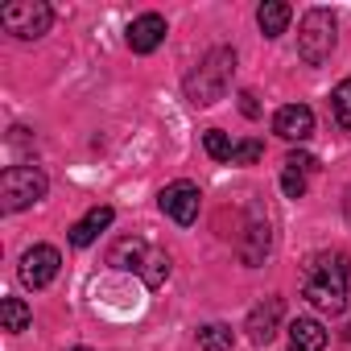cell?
I'll return each mask as SVG.
<instances>
[{"mask_svg":"<svg viewBox=\"0 0 351 351\" xmlns=\"http://www.w3.org/2000/svg\"><path fill=\"white\" fill-rule=\"evenodd\" d=\"M347 281H351V265L343 252H318L310 256L306 273H302V298L310 306H318L322 314H343L347 310Z\"/></svg>","mask_w":351,"mask_h":351,"instance_id":"1","label":"cell"},{"mask_svg":"<svg viewBox=\"0 0 351 351\" xmlns=\"http://www.w3.org/2000/svg\"><path fill=\"white\" fill-rule=\"evenodd\" d=\"M232 75H236V50H228V46L207 50L203 62L186 75V99H191L195 108L219 104V99L228 95V87H232Z\"/></svg>","mask_w":351,"mask_h":351,"instance_id":"2","label":"cell"},{"mask_svg":"<svg viewBox=\"0 0 351 351\" xmlns=\"http://www.w3.org/2000/svg\"><path fill=\"white\" fill-rule=\"evenodd\" d=\"M46 173L38 165H9L5 169V178H0V207H5L9 215L13 211H25L34 203L46 199Z\"/></svg>","mask_w":351,"mask_h":351,"instance_id":"3","label":"cell"},{"mask_svg":"<svg viewBox=\"0 0 351 351\" xmlns=\"http://www.w3.org/2000/svg\"><path fill=\"white\" fill-rule=\"evenodd\" d=\"M335 50V17L330 9H310L298 29V58L306 66H322Z\"/></svg>","mask_w":351,"mask_h":351,"instance_id":"4","label":"cell"},{"mask_svg":"<svg viewBox=\"0 0 351 351\" xmlns=\"http://www.w3.org/2000/svg\"><path fill=\"white\" fill-rule=\"evenodd\" d=\"M50 21H54V13H50L46 0H13V5L0 9V25H5L13 38H25V42L42 38L50 29Z\"/></svg>","mask_w":351,"mask_h":351,"instance_id":"5","label":"cell"},{"mask_svg":"<svg viewBox=\"0 0 351 351\" xmlns=\"http://www.w3.org/2000/svg\"><path fill=\"white\" fill-rule=\"evenodd\" d=\"M58 269H62L58 248H54V244H34V248L21 256L17 277H21V285H29V289H46V285L58 277Z\"/></svg>","mask_w":351,"mask_h":351,"instance_id":"6","label":"cell"},{"mask_svg":"<svg viewBox=\"0 0 351 351\" xmlns=\"http://www.w3.org/2000/svg\"><path fill=\"white\" fill-rule=\"evenodd\" d=\"M161 211L173 219V223H182V228H191L195 219H199V203H203V195H199V186L195 182H169L165 191H161Z\"/></svg>","mask_w":351,"mask_h":351,"instance_id":"7","label":"cell"},{"mask_svg":"<svg viewBox=\"0 0 351 351\" xmlns=\"http://www.w3.org/2000/svg\"><path fill=\"white\" fill-rule=\"evenodd\" d=\"M165 17L161 13H141L132 25H128V46H132V54H153L161 42H165Z\"/></svg>","mask_w":351,"mask_h":351,"instance_id":"8","label":"cell"},{"mask_svg":"<svg viewBox=\"0 0 351 351\" xmlns=\"http://www.w3.org/2000/svg\"><path fill=\"white\" fill-rule=\"evenodd\" d=\"M273 132L285 136V141H310V132H314V112H310L306 104H285V108H277V116H273Z\"/></svg>","mask_w":351,"mask_h":351,"instance_id":"9","label":"cell"},{"mask_svg":"<svg viewBox=\"0 0 351 351\" xmlns=\"http://www.w3.org/2000/svg\"><path fill=\"white\" fill-rule=\"evenodd\" d=\"M281 314H285V302L281 298H265L252 314H248V339L252 343H269L273 335H277V326H281Z\"/></svg>","mask_w":351,"mask_h":351,"instance_id":"10","label":"cell"},{"mask_svg":"<svg viewBox=\"0 0 351 351\" xmlns=\"http://www.w3.org/2000/svg\"><path fill=\"white\" fill-rule=\"evenodd\" d=\"M269 248H273V232H269V219L252 215V223H248V236H244V244H240V261H244L248 269H256V265H265Z\"/></svg>","mask_w":351,"mask_h":351,"instance_id":"11","label":"cell"},{"mask_svg":"<svg viewBox=\"0 0 351 351\" xmlns=\"http://www.w3.org/2000/svg\"><path fill=\"white\" fill-rule=\"evenodd\" d=\"M326 347V326L318 318H293L289 322V351H322Z\"/></svg>","mask_w":351,"mask_h":351,"instance_id":"12","label":"cell"},{"mask_svg":"<svg viewBox=\"0 0 351 351\" xmlns=\"http://www.w3.org/2000/svg\"><path fill=\"white\" fill-rule=\"evenodd\" d=\"M104 228H112V207H91V211L71 228V244H75V248H87Z\"/></svg>","mask_w":351,"mask_h":351,"instance_id":"13","label":"cell"},{"mask_svg":"<svg viewBox=\"0 0 351 351\" xmlns=\"http://www.w3.org/2000/svg\"><path fill=\"white\" fill-rule=\"evenodd\" d=\"M145 256H149V244H145V240H136V236H124V240H116V244H112L108 265H112V269H136V273H141Z\"/></svg>","mask_w":351,"mask_h":351,"instance_id":"14","label":"cell"},{"mask_svg":"<svg viewBox=\"0 0 351 351\" xmlns=\"http://www.w3.org/2000/svg\"><path fill=\"white\" fill-rule=\"evenodd\" d=\"M289 5L285 0H265V5L256 9V25H261V34L265 38H281L285 34V25H289Z\"/></svg>","mask_w":351,"mask_h":351,"instance_id":"15","label":"cell"},{"mask_svg":"<svg viewBox=\"0 0 351 351\" xmlns=\"http://www.w3.org/2000/svg\"><path fill=\"white\" fill-rule=\"evenodd\" d=\"M0 322H5L9 335H21V330H29L34 314H29V306L21 298H5V302H0Z\"/></svg>","mask_w":351,"mask_h":351,"instance_id":"16","label":"cell"},{"mask_svg":"<svg viewBox=\"0 0 351 351\" xmlns=\"http://www.w3.org/2000/svg\"><path fill=\"white\" fill-rule=\"evenodd\" d=\"M141 277H145L149 289L165 285V277H169V256H165L161 248H149V256H145V265H141Z\"/></svg>","mask_w":351,"mask_h":351,"instance_id":"17","label":"cell"},{"mask_svg":"<svg viewBox=\"0 0 351 351\" xmlns=\"http://www.w3.org/2000/svg\"><path fill=\"white\" fill-rule=\"evenodd\" d=\"M199 347H203V351H232V326L207 322V326L199 330Z\"/></svg>","mask_w":351,"mask_h":351,"instance_id":"18","label":"cell"},{"mask_svg":"<svg viewBox=\"0 0 351 351\" xmlns=\"http://www.w3.org/2000/svg\"><path fill=\"white\" fill-rule=\"evenodd\" d=\"M330 112H335L339 128H343V132H351V79H343V83L330 91Z\"/></svg>","mask_w":351,"mask_h":351,"instance_id":"19","label":"cell"},{"mask_svg":"<svg viewBox=\"0 0 351 351\" xmlns=\"http://www.w3.org/2000/svg\"><path fill=\"white\" fill-rule=\"evenodd\" d=\"M203 145H207V153H211L215 161H232V157H236V145H232L228 132H219V128H211V132L203 136Z\"/></svg>","mask_w":351,"mask_h":351,"instance_id":"20","label":"cell"},{"mask_svg":"<svg viewBox=\"0 0 351 351\" xmlns=\"http://www.w3.org/2000/svg\"><path fill=\"white\" fill-rule=\"evenodd\" d=\"M261 157H265V145H261V141H240V145H236L232 165H256Z\"/></svg>","mask_w":351,"mask_h":351,"instance_id":"21","label":"cell"},{"mask_svg":"<svg viewBox=\"0 0 351 351\" xmlns=\"http://www.w3.org/2000/svg\"><path fill=\"white\" fill-rule=\"evenodd\" d=\"M281 191H285L289 199H302V195H306V173L285 169V173H281Z\"/></svg>","mask_w":351,"mask_h":351,"instance_id":"22","label":"cell"},{"mask_svg":"<svg viewBox=\"0 0 351 351\" xmlns=\"http://www.w3.org/2000/svg\"><path fill=\"white\" fill-rule=\"evenodd\" d=\"M285 169H293V173H314V169H318V161H314L310 153H298V149H293V153L285 157Z\"/></svg>","mask_w":351,"mask_h":351,"instance_id":"23","label":"cell"},{"mask_svg":"<svg viewBox=\"0 0 351 351\" xmlns=\"http://www.w3.org/2000/svg\"><path fill=\"white\" fill-rule=\"evenodd\" d=\"M240 112H244V116H261V104H256L252 91H240Z\"/></svg>","mask_w":351,"mask_h":351,"instance_id":"24","label":"cell"},{"mask_svg":"<svg viewBox=\"0 0 351 351\" xmlns=\"http://www.w3.org/2000/svg\"><path fill=\"white\" fill-rule=\"evenodd\" d=\"M71 351H87V347H71Z\"/></svg>","mask_w":351,"mask_h":351,"instance_id":"25","label":"cell"},{"mask_svg":"<svg viewBox=\"0 0 351 351\" xmlns=\"http://www.w3.org/2000/svg\"><path fill=\"white\" fill-rule=\"evenodd\" d=\"M347 343H351V330H347Z\"/></svg>","mask_w":351,"mask_h":351,"instance_id":"26","label":"cell"}]
</instances>
